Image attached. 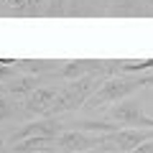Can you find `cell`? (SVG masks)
I'll use <instances>...</instances> for the list:
<instances>
[{
	"mask_svg": "<svg viewBox=\"0 0 153 153\" xmlns=\"http://www.w3.org/2000/svg\"><path fill=\"white\" fill-rule=\"evenodd\" d=\"M105 71H89L87 76H79L74 82H66L64 87L59 89L56 94V102H54V110H51V117H59L61 112H74V110L84 107L87 100L92 97L94 92L100 89V84L105 82L102 79Z\"/></svg>",
	"mask_w": 153,
	"mask_h": 153,
	"instance_id": "6da1fadb",
	"label": "cell"
},
{
	"mask_svg": "<svg viewBox=\"0 0 153 153\" xmlns=\"http://www.w3.org/2000/svg\"><path fill=\"white\" fill-rule=\"evenodd\" d=\"M110 120L117 123L120 128H146V130H153V117L143 112L140 102L133 97L110 105Z\"/></svg>",
	"mask_w": 153,
	"mask_h": 153,
	"instance_id": "7a4b0ae2",
	"label": "cell"
},
{
	"mask_svg": "<svg viewBox=\"0 0 153 153\" xmlns=\"http://www.w3.org/2000/svg\"><path fill=\"white\" fill-rule=\"evenodd\" d=\"M151 138H153V130H146V128H120L117 133L102 135V151H107V153H130L140 143L151 140Z\"/></svg>",
	"mask_w": 153,
	"mask_h": 153,
	"instance_id": "3957f363",
	"label": "cell"
},
{
	"mask_svg": "<svg viewBox=\"0 0 153 153\" xmlns=\"http://www.w3.org/2000/svg\"><path fill=\"white\" fill-rule=\"evenodd\" d=\"M102 148V135H89V133L66 128L56 138V151L59 153H84V151H97Z\"/></svg>",
	"mask_w": 153,
	"mask_h": 153,
	"instance_id": "277c9868",
	"label": "cell"
},
{
	"mask_svg": "<svg viewBox=\"0 0 153 153\" xmlns=\"http://www.w3.org/2000/svg\"><path fill=\"white\" fill-rule=\"evenodd\" d=\"M66 130V125L59 120V117H36V120L26 123V125H21L16 133H13L10 143L16 140H23V138L28 135H44V138H59L61 133Z\"/></svg>",
	"mask_w": 153,
	"mask_h": 153,
	"instance_id": "5b68a950",
	"label": "cell"
},
{
	"mask_svg": "<svg viewBox=\"0 0 153 153\" xmlns=\"http://www.w3.org/2000/svg\"><path fill=\"white\" fill-rule=\"evenodd\" d=\"M56 94H59V89H56V87H38L36 92H31L26 100H23V107H26L31 115H38V117H51Z\"/></svg>",
	"mask_w": 153,
	"mask_h": 153,
	"instance_id": "8992f818",
	"label": "cell"
},
{
	"mask_svg": "<svg viewBox=\"0 0 153 153\" xmlns=\"http://www.w3.org/2000/svg\"><path fill=\"white\" fill-rule=\"evenodd\" d=\"M97 69L102 71V61L71 59V61H66V64H61L51 76H56V79H66V82H74V79H79V76H87L89 71H97Z\"/></svg>",
	"mask_w": 153,
	"mask_h": 153,
	"instance_id": "52a82bcc",
	"label": "cell"
},
{
	"mask_svg": "<svg viewBox=\"0 0 153 153\" xmlns=\"http://www.w3.org/2000/svg\"><path fill=\"white\" fill-rule=\"evenodd\" d=\"M10 153H59V151H56V138L28 135L23 140L10 143Z\"/></svg>",
	"mask_w": 153,
	"mask_h": 153,
	"instance_id": "ba28073f",
	"label": "cell"
},
{
	"mask_svg": "<svg viewBox=\"0 0 153 153\" xmlns=\"http://www.w3.org/2000/svg\"><path fill=\"white\" fill-rule=\"evenodd\" d=\"M38 87H41V79L36 74H21V76H10L8 79V94L10 97H18V100H26Z\"/></svg>",
	"mask_w": 153,
	"mask_h": 153,
	"instance_id": "9c48e42d",
	"label": "cell"
},
{
	"mask_svg": "<svg viewBox=\"0 0 153 153\" xmlns=\"http://www.w3.org/2000/svg\"><path fill=\"white\" fill-rule=\"evenodd\" d=\"M16 115V105L5 97V94H0V120H8Z\"/></svg>",
	"mask_w": 153,
	"mask_h": 153,
	"instance_id": "30bf717a",
	"label": "cell"
},
{
	"mask_svg": "<svg viewBox=\"0 0 153 153\" xmlns=\"http://www.w3.org/2000/svg\"><path fill=\"white\" fill-rule=\"evenodd\" d=\"M130 153H153V138L146 140V143H140V146H138L135 151H130Z\"/></svg>",
	"mask_w": 153,
	"mask_h": 153,
	"instance_id": "8fae6325",
	"label": "cell"
},
{
	"mask_svg": "<svg viewBox=\"0 0 153 153\" xmlns=\"http://www.w3.org/2000/svg\"><path fill=\"white\" fill-rule=\"evenodd\" d=\"M84 153H105V151H102V148H97V151H84Z\"/></svg>",
	"mask_w": 153,
	"mask_h": 153,
	"instance_id": "7c38bea8",
	"label": "cell"
},
{
	"mask_svg": "<svg viewBox=\"0 0 153 153\" xmlns=\"http://www.w3.org/2000/svg\"><path fill=\"white\" fill-rule=\"evenodd\" d=\"M3 146H5V143H3V135H0V148H3Z\"/></svg>",
	"mask_w": 153,
	"mask_h": 153,
	"instance_id": "4fadbf2b",
	"label": "cell"
}]
</instances>
